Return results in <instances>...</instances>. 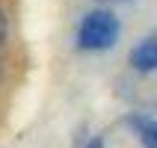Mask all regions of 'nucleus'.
Listing matches in <instances>:
<instances>
[{
	"instance_id": "nucleus-3",
	"label": "nucleus",
	"mask_w": 157,
	"mask_h": 148,
	"mask_svg": "<svg viewBox=\"0 0 157 148\" xmlns=\"http://www.w3.org/2000/svg\"><path fill=\"white\" fill-rule=\"evenodd\" d=\"M140 136H142V145L145 148H157V122H145Z\"/></svg>"
},
{
	"instance_id": "nucleus-2",
	"label": "nucleus",
	"mask_w": 157,
	"mask_h": 148,
	"mask_svg": "<svg viewBox=\"0 0 157 148\" xmlns=\"http://www.w3.org/2000/svg\"><path fill=\"white\" fill-rule=\"evenodd\" d=\"M131 62H133V68H140V71H154L157 68V39L142 42L131 53Z\"/></svg>"
},
{
	"instance_id": "nucleus-6",
	"label": "nucleus",
	"mask_w": 157,
	"mask_h": 148,
	"mask_svg": "<svg viewBox=\"0 0 157 148\" xmlns=\"http://www.w3.org/2000/svg\"><path fill=\"white\" fill-rule=\"evenodd\" d=\"M0 74H3V68H0Z\"/></svg>"
},
{
	"instance_id": "nucleus-5",
	"label": "nucleus",
	"mask_w": 157,
	"mask_h": 148,
	"mask_svg": "<svg viewBox=\"0 0 157 148\" xmlns=\"http://www.w3.org/2000/svg\"><path fill=\"white\" fill-rule=\"evenodd\" d=\"M86 148H104V142H101V139H92V142H89Z\"/></svg>"
},
{
	"instance_id": "nucleus-1",
	"label": "nucleus",
	"mask_w": 157,
	"mask_h": 148,
	"mask_svg": "<svg viewBox=\"0 0 157 148\" xmlns=\"http://www.w3.org/2000/svg\"><path fill=\"white\" fill-rule=\"evenodd\" d=\"M116 39H119V21L110 12H89L80 24L77 42L83 51H104V47H113Z\"/></svg>"
},
{
	"instance_id": "nucleus-4",
	"label": "nucleus",
	"mask_w": 157,
	"mask_h": 148,
	"mask_svg": "<svg viewBox=\"0 0 157 148\" xmlns=\"http://www.w3.org/2000/svg\"><path fill=\"white\" fill-rule=\"evenodd\" d=\"M6 33H9V21H6V12L0 9V44L6 42Z\"/></svg>"
}]
</instances>
